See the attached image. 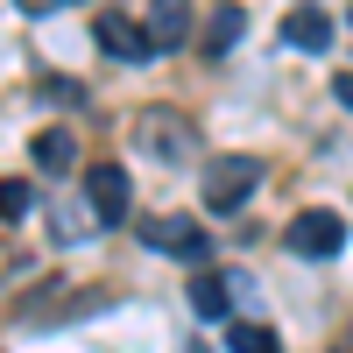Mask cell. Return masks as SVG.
Listing matches in <instances>:
<instances>
[{"label":"cell","instance_id":"obj_15","mask_svg":"<svg viewBox=\"0 0 353 353\" xmlns=\"http://www.w3.org/2000/svg\"><path fill=\"white\" fill-rule=\"evenodd\" d=\"M346 28H353V8H346Z\"/></svg>","mask_w":353,"mask_h":353},{"label":"cell","instance_id":"obj_3","mask_svg":"<svg viewBox=\"0 0 353 353\" xmlns=\"http://www.w3.org/2000/svg\"><path fill=\"white\" fill-rule=\"evenodd\" d=\"M283 241H290V254H304V261H332L346 248V226H339V212H297Z\"/></svg>","mask_w":353,"mask_h":353},{"label":"cell","instance_id":"obj_14","mask_svg":"<svg viewBox=\"0 0 353 353\" xmlns=\"http://www.w3.org/2000/svg\"><path fill=\"white\" fill-rule=\"evenodd\" d=\"M332 92H339V106L353 113V71H339V85H332Z\"/></svg>","mask_w":353,"mask_h":353},{"label":"cell","instance_id":"obj_10","mask_svg":"<svg viewBox=\"0 0 353 353\" xmlns=\"http://www.w3.org/2000/svg\"><path fill=\"white\" fill-rule=\"evenodd\" d=\"M191 311H198V318H226V311H233V276L198 269V276H191Z\"/></svg>","mask_w":353,"mask_h":353},{"label":"cell","instance_id":"obj_5","mask_svg":"<svg viewBox=\"0 0 353 353\" xmlns=\"http://www.w3.org/2000/svg\"><path fill=\"white\" fill-rule=\"evenodd\" d=\"M85 198H92V219H99V226H121V219H128V205H134L128 170H113V163L85 170Z\"/></svg>","mask_w":353,"mask_h":353},{"label":"cell","instance_id":"obj_12","mask_svg":"<svg viewBox=\"0 0 353 353\" xmlns=\"http://www.w3.org/2000/svg\"><path fill=\"white\" fill-rule=\"evenodd\" d=\"M71 156H78L71 128H43V134H36V163H43V170H71Z\"/></svg>","mask_w":353,"mask_h":353},{"label":"cell","instance_id":"obj_4","mask_svg":"<svg viewBox=\"0 0 353 353\" xmlns=\"http://www.w3.org/2000/svg\"><path fill=\"white\" fill-rule=\"evenodd\" d=\"M92 36H99V50H106V57H121V64H149V57H156L149 28H141V21H128V14H113V8L92 21Z\"/></svg>","mask_w":353,"mask_h":353},{"label":"cell","instance_id":"obj_2","mask_svg":"<svg viewBox=\"0 0 353 353\" xmlns=\"http://www.w3.org/2000/svg\"><path fill=\"white\" fill-rule=\"evenodd\" d=\"M254 184H261V163H254V156H212L198 191H205L212 212H241V205L254 198Z\"/></svg>","mask_w":353,"mask_h":353},{"label":"cell","instance_id":"obj_1","mask_svg":"<svg viewBox=\"0 0 353 353\" xmlns=\"http://www.w3.org/2000/svg\"><path fill=\"white\" fill-rule=\"evenodd\" d=\"M134 149L163 156V163H184V156H198V128L184 121V113H170V106H149L134 121Z\"/></svg>","mask_w":353,"mask_h":353},{"label":"cell","instance_id":"obj_8","mask_svg":"<svg viewBox=\"0 0 353 353\" xmlns=\"http://www.w3.org/2000/svg\"><path fill=\"white\" fill-rule=\"evenodd\" d=\"M283 43L290 50H325L332 43V14L325 8H290L283 14Z\"/></svg>","mask_w":353,"mask_h":353},{"label":"cell","instance_id":"obj_13","mask_svg":"<svg viewBox=\"0 0 353 353\" xmlns=\"http://www.w3.org/2000/svg\"><path fill=\"white\" fill-rule=\"evenodd\" d=\"M28 205H36V191H28L21 176H8V184H0V219H21Z\"/></svg>","mask_w":353,"mask_h":353},{"label":"cell","instance_id":"obj_16","mask_svg":"<svg viewBox=\"0 0 353 353\" xmlns=\"http://www.w3.org/2000/svg\"><path fill=\"white\" fill-rule=\"evenodd\" d=\"M198 353H205V346H198Z\"/></svg>","mask_w":353,"mask_h":353},{"label":"cell","instance_id":"obj_7","mask_svg":"<svg viewBox=\"0 0 353 353\" xmlns=\"http://www.w3.org/2000/svg\"><path fill=\"white\" fill-rule=\"evenodd\" d=\"M149 43L156 50H184L191 43V0H149Z\"/></svg>","mask_w":353,"mask_h":353},{"label":"cell","instance_id":"obj_11","mask_svg":"<svg viewBox=\"0 0 353 353\" xmlns=\"http://www.w3.org/2000/svg\"><path fill=\"white\" fill-rule=\"evenodd\" d=\"M226 353H283V339H276V325H226Z\"/></svg>","mask_w":353,"mask_h":353},{"label":"cell","instance_id":"obj_6","mask_svg":"<svg viewBox=\"0 0 353 353\" xmlns=\"http://www.w3.org/2000/svg\"><path fill=\"white\" fill-rule=\"evenodd\" d=\"M141 241H149L156 254H176V261H205L198 219H141Z\"/></svg>","mask_w":353,"mask_h":353},{"label":"cell","instance_id":"obj_9","mask_svg":"<svg viewBox=\"0 0 353 353\" xmlns=\"http://www.w3.org/2000/svg\"><path fill=\"white\" fill-rule=\"evenodd\" d=\"M241 28H248V8H233V0H219V8L212 14H205V57H226L233 43H241Z\"/></svg>","mask_w":353,"mask_h":353}]
</instances>
